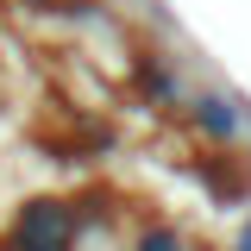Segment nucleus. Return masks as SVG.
Returning <instances> with one entry per match:
<instances>
[{
    "instance_id": "obj_3",
    "label": "nucleus",
    "mask_w": 251,
    "mask_h": 251,
    "mask_svg": "<svg viewBox=\"0 0 251 251\" xmlns=\"http://www.w3.org/2000/svg\"><path fill=\"white\" fill-rule=\"evenodd\" d=\"M239 251H251V226H245V239H239Z\"/></svg>"
},
{
    "instance_id": "obj_2",
    "label": "nucleus",
    "mask_w": 251,
    "mask_h": 251,
    "mask_svg": "<svg viewBox=\"0 0 251 251\" xmlns=\"http://www.w3.org/2000/svg\"><path fill=\"white\" fill-rule=\"evenodd\" d=\"M201 126H207L214 138H232V126H239V113H232L226 100H201Z\"/></svg>"
},
{
    "instance_id": "obj_1",
    "label": "nucleus",
    "mask_w": 251,
    "mask_h": 251,
    "mask_svg": "<svg viewBox=\"0 0 251 251\" xmlns=\"http://www.w3.org/2000/svg\"><path fill=\"white\" fill-rule=\"evenodd\" d=\"M19 245L25 251H63L69 245V214L57 201H31L25 220H19Z\"/></svg>"
}]
</instances>
